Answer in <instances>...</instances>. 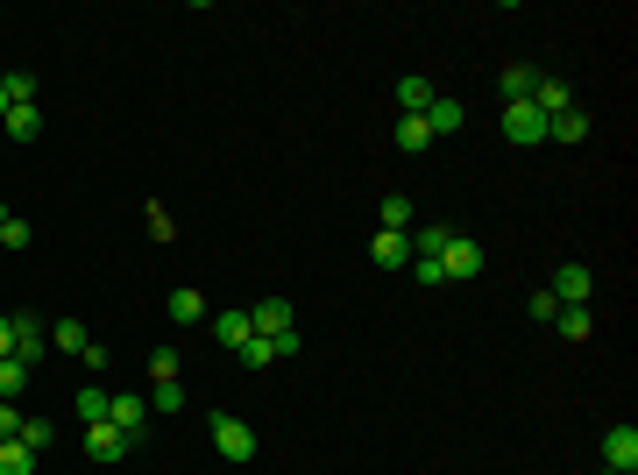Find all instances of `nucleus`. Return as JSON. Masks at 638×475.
I'll list each match as a JSON object with an SVG mask.
<instances>
[{
	"mask_svg": "<svg viewBox=\"0 0 638 475\" xmlns=\"http://www.w3.org/2000/svg\"><path fill=\"white\" fill-rule=\"evenodd\" d=\"M433 263H440V277H447V284H468V277H483V263H490V256H483V242H468V234H447V249H440Z\"/></svg>",
	"mask_w": 638,
	"mask_h": 475,
	"instance_id": "nucleus-1",
	"label": "nucleus"
},
{
	"mask_svg": "<svg viewBox=\"0 0 638 475\" xmlns=\"http://www.w3.org/2000/svg\"><path fill=\"white\" fill-rule=\"evenodd\" d=\"M213 447H220L227 461H256V426H249V419L213 412Z\"/></svg>",
	"mask_w": 638,
	"mask_h": 475,
	"instance_id": "nucleus-2",
	"label": "nucleus"
},
{
	"mask_svg": "<svg viewBox=\"0 0 638 475\" xmlns=\"http://www.w3.org/2000/svg\"><path fill=\"white\" fill-rule=\"evenodd\" d=\"M504 135L532 149V142H546V114H539L532 100H504Z\"/></svg>",
	"mask_w": 638,
	"mask_h": 475,
	"instance_id": "nucleus-3",
	"label": "nucleus"
},
{
	"mask_svg": "<svg viewBox=\"0 0 638 475\" xmlns=\"http://www.w3.org/2000/svg\"><path fill=\"white\" fill-rule=\"evenodd\" d=\"M43 355H50V327L36 320V312H15V362H29V369H36Z\"/></svg>",
	"mask_w": 638,
	"mask_h": 475,
	"instance_id": "nucleus-4",
	"label": "nucleus"
},
{
	"mask_svg": "<svg viewBox=\"0 0 638 475\" xmlns=\"http://www.w3.org/2000/svg\"><path fill=\"white\" fill-rule=\"evenodd\" d=\"M603 468L638 475V426H610V433H603Z\"/></svg>",
	"mask_w": 638,
	"mask_h": 475,
	"instance_id": "nucleus-5",
	"label": "nucleus"
},
{
	"mask_svg": "<svg viewBox=\"0 0 638 475\" xmlns=\"http://www.w3.org/2000/svg\"><path fill=\"white\" fill-rule=\"evenodd\" d=\"M553 298H561V305H589L596 298V277L582 270V263H561V270H553V284H546Z\"/></svg>",
	"mask_w": 638,
	"mask_h": 475,
	"instance_id": "nucleus-6",
	"label": "nucleus"
},
{
	"mask_svg": "<svg viewBox=\"0 0 638 475\" xmlns=\"http://www.w3.org/2000/svg\"><path fill=\"white\" fill-rule=\"evenodd\" d=\"M369 263H376V270H405V263H412V234H390V227H376Z\"/></svg>",
	"mask_w": 638,
	"mask_h": 475,
	"instance_id": "nucleus-7",
	"label": "nucleus"
},
{
	"mask_svg": "<svg viewBox=\"0 0 638 475\" xmlns=\"http://www.w3.org/2000/svg\"><path fill=\"white\" fill-rule=\"evenodd\" d=\"M128 447H135V440H128V433H121L114 419H100V426H86V454H93V461H121Z\"/></svg>",
	"mask_w": 638,
	"mask_h": 475,
	"instance_id": "nucleus-8",
	"label": "nucleus"
},
{
	"mask_svg": "<svg viewBox=\"0 0 638 475\" xmlns=\"http://www.w3.org/2000/svg\"><path fill=\"white\" fill-rule=\"evenodd\" d=\"M249 327H256L263 341L291 334V305H284V298H256V305H249Z\"/></svg>",
	"mask_w": 638,
	"mask_h": 475,
	"instance_id": "nucleus-9",
	"label": "nucleus"
},
{
	"mask_svg": "<svg viewBox=\"0 0 638 475\" xmlns=\"http://www.w3.org/2000/svg\"><path fill=\"white\" fill-rule=\"evenodd\" d=\"M532 107L553 121V114H568V107H575V93L561 86V78H546V71H539V86H532Z\"/></svg>",
	"mask_w": 638,
	"mask_h": 475,
	"instance_id": "nucleus-10",
	"label": "nucleus"
},
{
	"mask_svg": "<svg viewBox=\"0 0 638 475\" xmlns=\"http://www.w3.org/2000/svg\"><path fill=\"white\" fill-rule=\"evenodd\" d=\"M107 419H114L128 440H135V433L149 426V398H135V390H128V398H114V405H107Z\"/></svg>",
	"mask_w": 638,
	"mask_h": 475,
	"instance_id": "nucleus-11",
	"label": "nucleus"
},
{
	"mask_svg": "<svg viewBox=\"0 0 638 475\" xmlns=\"http://www.w3.org/2000/svg\"><path fill=\"white\" fill-rule=\"evenodd\" d=\"M546 142H589V107H568L546 121Z\"/></svg>",
	"mask_w": 638,
	"mask_h": 475,
	"instance_id": "nucleus-12",
	"label": "nucleus"
},
{
	"mask_svg": "<svg viewBox=\"0 0 638 475\" xmlns=\"http://www.w3.org/2000/svg\"><path fill=\"white\" fill-rule=\"evenodd\" d=\"M249 334H256V327H249V312H213V341H220L227 355H234V348H242Z\"/></svg>",
	"mask_w": 638,
	"mask_h": 475,
	"instance_id": "nucleus-13",
	"label": "nucleus"
},
{
	"mask_svg": "<svg viewBox=\"0 0 638 475\" xmlns=\"http://www.w3.org/2000/svg\"><path fill=\"white\" fill-rule=\"evenodd\" d=\"M0 135H8V142H36V135H43V107H8Z\"/></svg>",
	"mask_w": 638,
	"mask_h": 475,
	"instance_id": "nucleus-14",
	"label": "nucleus"
},
{
	"mask_svg": "<svg viewBox=\"0 0 638 475\" xmlns=\"http://www.w3.org/2000/svg\"><path fill=\"white\" fill-rule=\"evenodd\" d=\"M461 121H468V114H461V100H447V93H433V107H426V128H433V142H440V135H454Z\"/></svg>",
	"mask_w": 638,
	"mask_h": 475,
	"instance_id": "nucleus-15",
	"label": "nucleus"
},
{
	"mask_svg": "<svg viewBox=\"0 0 638 475\" xmlns=\"http://www.w3.org/2000/svg\"><path fill=\"white\" fill-rule=\"evenodd\" d=\"M397 149H405V156L433 149V128H426V114H397Z\"/></svg>",
	"mask_w": 638,
	"mask_h": 475,
	"instance_id": "nucleus-16",
	"label": "nucleus"
},
{
	"mask_svg": "<svg viewBox=\"0 0 638 475\" xmlns=\"http://www.w3.org/2000/svg\"><path fill=\"white\" fill-rule=\"evenodd\" d=\"M171 320H178V327L206 320V291H199V284H178V291H171Z\"/></svg>",
	"mask_w": 638,
	"mask_h": 475,
	"instance_id": "nucleus-17",
	"label": "nucleus"
},
{
	"mask_svg": "<svg viewBox=\"0 0 638 475\" xmlns=\"http://www.w3.org/2000/svg\"><path fill=\"white\" fill-rule=\"evenodd\" d=\"M553 327H561L568 341H589V334H596V312H589V305H561V312H553Z\"/></svg>",
	"mask_w": 638,
	"mask_h": 475,
	"instance_id": "nucleus-18",
	"label": "nucleus"
},
{
	"mask_svg": "<svg viewBox=\"0 0 638 475\" xmlns=\"http://www.w3.org/2000/svg\"><path fill=\"white\" fill-rule=\"evenodd\" d=\"M185 412V390L178 383H149V419H178Z\"/></svg>",
	"mask_w": 638,
	"mask_h": 475,
	"instance_id": "nucleus-19",
	"label": "nucleus"
},
{
	"mask_svg": "<svg viewBox=\"0 0 638 475\" xmlns=\"http://www.w3.org/2000/svg\"><path fill=\"white\" fill-rule=\"evenodd\" d=\"M397 107H405V114H426V107H433V78H397Z\"/></svg>",
	"mask_w": 638,
	"mask_h": 475,
	"instance_id": "nucleus-20",
	"label": "nucleus"
},
{
	"mask_svg": "<svg viewBox=\"0 0 638 475\" xmlns=\"http://www.w3.org/2000/svg\"><path fill=\"white\" fill-rule=\"evenodd\" d=\"M86 341H93V334L78 327V320H57V327H50V348H57V355H86Z\"/></svg>",
	"mask_w": 638,
	"mask_h": 475,
	"instance_id": "nucleus-21",
	"label": "nucleus"
},
{
	"mask_svg": "<svg viewBox=\"0 0 638 475\" xmlns=\"http://www.w3.org/2000/svg\"><path fill=\"white\" fill-rule=\"evenodd\" d=\"M383 227L390 234H412V192H390L383 199Z\"/></svg>",
	"mask_w": 638,
	"mask_h": 475,
	"instance_id": "nucleus-22",
	"label": "nucleus"
},
{
	"mask_svg": "<svg viewBox=\"0 0 638 475\" xmlns=\"http://www.w3.org/2000/svg\"><path fill=\"white\" fill-rule=\"evenodd\" d=\"M532 86H539L532 64H504V100H532Z\"/></svg>",
	"mask_w": 638,
	"mask_h": 475,
	"instance_id": "nucleus-23",
	"label": "nucleus"
},
{
	"mask_svg": "<svg viewBox=\"0 0 638 475\" xmlns=\"http://www.w3.org/2000/svg\"><path fill=\"white\" fill-rule=\"evenodd\" d=\"M36 93H43L36 71H8V107H36Z\"/></svg>",
	"mask_w": 638,
	"mask_h": 475,
	"instance_id": "nucleus-24",
	"label": "nucleus"
},
{
	"mask_svg": "<svg viewBox=\"0 0 638 475\" xmlns=\"http://www.w3.org/2000/svg\"><path fill=\"white\" fill-rule=\"evenodd\" d=\"M0 475H36V454L22 440H0Z\"/></svg>",
	"mask_w": 638,
	"mask_h": 475,
	"instance_id": "nucleus-25",
	"label": "nucleus"
},
{
	"mask_svg": "<svg viewBox=\"0 0 638 475\" xmlns=\"http://www.w3.org/2000/svg\"><path fill=\"white\" fill-rule=\"evenodd\" d=\"M107 405H114V398H107L100 383H86V390H78V419H86V426H100V419H107Z\"/></svg>",
	"mask_w": 638,
	"mask_h": 475,
	"instance_id": "nucleus-26",
	"label": "nucleus"
},
{
	"mask_svg": "<svg viewBox=\"0 0 638 475\" xmlns=\"http://www.w3.org/2000/svg\"><path fill=\"white\" fill-rule=\"evenodd\" d=\"M22 390H29V362H15V355H8V362H0V398H8V405H15V398H22Z\"/></svg>",
	"mask_w": 638,
	"mask_h": 475,
	"instance_id": "nucleus-27",
	"label": "nucleus"
},
{
	"mask_svg": "<svg viewBox=\"0 0 638 475\" xmlns=\"http://www.w3.org/2000/svg\"><path fill=\"white\" fill-rule=\"evenodd\" d=\"M234 355H242L249 369H270V362H284V355H277V341H263V334H249V341L234 348Z\"/></svg>",
	"mask_w": 638,
	"mask_h": 475,
	"instance_id": "nucleus-28",
	"label": "nucleus"
},
{
	"mask_svg": "<svg viewBox=\"0 0 638 475\" xmlns=\"http://www.w3.org/2000/svg\"><path fill=\"white\" fill-rule=\"evenodd\" d=\"M0 242H8V249H29V242H36V227H29L22 213H8V220H0Z\"/></svg>",
	"mask_w": 638,
	"mask_h": 475,
	"instance_id": "nucleus-29",
	"label": "nucleus"
},
{
	"mask_svg": "<svg viewBox=\"0 0 638 475\" xmlns=\"http://www.w3.org/2000/svg\"><path fill=\"white\" fill-rule=\"evenodd\" d=\"M15 440H22L29 454H43V447H50L57 433H50V419H22V433H15Z\"/></svg>",
	"mask_w": 638,
	"mask_h": 475,
	"instance_id": "nucleus-30",
	"label": "nucleus"
},
{
	"mask_svg": "<svg viewBox=\"0 0 638 475\" xmlns=\"http://www.w3.org/2000/svg\"><path fill=\"white\" fill-rule=\"evenodd\" d=\"M149 383H178V355H171V348L149 355Z\"/></svg>",
	"mask_w": 638,
	"mask_h": 475,
	"instance_id": "nucleus-31",
	"label": "nucleus"
},
{
	"mask_svg": "<svg viewBox=\"0 0 638 475\" xmlns=\"http://www.w3.org/2000/svg\"><path fill=\"white\" fill-rule=\"evenodd\" d=\"M525 312H532V320H546V327H553V312H561V298H553V291H532V298H525Z\"/></svg>",
	"mask_w": 638,
	"mask_h": 475,
	"instance_id": "nucleus-32",
	"label": "nucleus"
},
{
	"mask_svg": "<svg viewBox=\"0 0 638 475\" xmlns=\"http://www.w3.org/2000/svg\"><path fill=\"white\" fill-rule=\"evenodd\" d=\"M149 234H156V242H178V227H171V213H164V206H149Z\"/></svg>",
	"mask_w": 638,
	"mask_h": 475,
	"instance_id": "nucleus-33",
	"label": "nucleus"
},
{
	"mask_svg": "<svg viewBox=\"0 0 638 475\" xmlns=\"http://www.w3.org/2000/svg\"><path fill=\"white\" fill-rule=\"evenodd\" d=\"M15 433H22V405L0 398V440H15Z\"/></svg>",
	"mask_w": 638,
	"mask_h": 475,
	"instance_id": "nucleus-34",
	"label": "nucleus"
},
{
	"mask_svg": "<svg viewBox=\"0 0 638 475\" xmlns=\"http://www.w3.org/2000/svg\"><path fill=\"white\" fill-rule=\"evenodd\" d=\"M8 355H15V320L0 312V362H8Z\"/></svg>",
	"mask_w": 638,
	"mask_h": 475,
	"instance_id": "nucleus-35",
	"label": "nucleus"
},
{
	"mask_svg": "<svg viewBox=\"0 0 638 475\" xmlns=\"http://www.w3.org/2000/svg\"><path fill=\"white\" fill-rule=\"evenodd\" d=\"M0 121H8V78H0Z\"/></svg>",
	"mask_w": 638,
	"mask_h": 475,
	"instance_id": "nucleus-36",
	"label": "nucleus"
},
{
	"mask_svg": "<svg viewBox=\"0 0 638 475\" xmlns=\"http://www.w3.org/2000/svg\"><path fill=\"white\" fill-rule=\"evenodd\" d=\"M0 220H8V206H0Z\"/></svg>",
	"mask_w": 638,
	"mask_h": 475,
	"instance_id": "nucleus-37",
	"label": "nucleus"
}]
</instances>
